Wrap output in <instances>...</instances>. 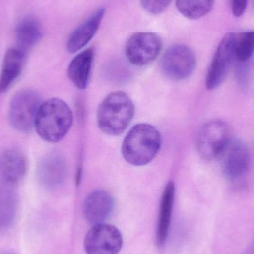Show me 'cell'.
<instances>
[{"mask_svg": "<svg viewBox=\"0 0 254 254\" xmlns=\"http://www.w3.org/2000/svg\"><path fill=\"white\" fill-rule=\"evenodd\" d=\"M235 77L240 87L245 89L249 86L251 80V67L249 61H235Z\"/></svg>", "mask_w": 254, "mask_h": 254, "instance_id": "obj_22", "label": "cell"}, {"mask_svg": "<svg viewBox=\"0 0 254 254\" xmlns=\"http://www.w3.org/2000/svg\"><path fill=\"white\" fill-rule=\"evenodd\" d=\"M249 0H232V12L236 17H240L246 11Z\"/></svg>", "mask_w": 254, "mask_h": 254, "instance_id": "obj_24", "label": "cell"}, {"mask_svg": "<svg viewBox=\"0 0 254 254\" xmlns=\"http://www.w3.org/2000/svg\"><path fill=\"white\" fill-rule=\"evenodd\" d=\"M72 123V111L69 106L59 98H51L42 103L34 128L43 140L56 143L68 134Z\"/></svg>", "mask_w": 254, "mask_h": 254, "instance_id": "obj_1", "label": "cell"}, {"mask_svg": "<svg viewBox=\"0 0 254 254\" xmlns=\"http://www.w3.org/2000/svg\"><path fill=\"white\" fill-rule=\"evenodd\" d=\"M254 54V31L237 33L236 61H249Z\"/></svg>", "mask_w": 254, "mask_h": 254, "instance_id": "obj_21", "label": "cell"}, {"mask_svg": "<svg viewBox=\"0 0 254 254\" xmlns=\"http://www.w3.org/2000/svg\"><path fill=\"white\" fill-rule=\"evenodd\" d=\"M41 104L40 95L34 91L23 90L16 93L9 108V120L13 128L21 132L32 130Z\"/></svg>", "mask_w": 254, "mask_h": 254, "instance_id": "obj_5", "label": "cell"}, {"mask_svg": "<svg viewBox=\"0 0 254 254\" xmlns=\"http://www.w3.org/2000/svg\"><path fill=\"white\" fill-rule=\"evenodd\" d=\"M10 254V253H4V254Z\"/></svg>", "mask_w": 254, "mask_h": 254, "instance_id": "obj_25", "label": "cell"}, {"mask_svg": "<svg viewBox=\"0 0 254 254\" xmlns=\"http://www.w3.org/2000/svg\"><path fill=\"white\" fill-rule=\"evenodd\" d=\"M231 129L223 121L213 120L204 124L198 131L196 149L206 161L219 158L231 140Z\"/></svg>", "mask_w": 254, "mask_h": 254, "instance_id": "obj_4", "label": "cell"}, {"mask_svg": "<svg viewBox=\"0 0 254 254\" xmlns=\"http://www.w3.org/2000/svg\"><path fill=\"white\" fill-rule=\"evenodd\" d=\"M159 131L147 124H140L131 128L122 145V154L127 162L144 166L156 156L161 148Z\"/></svg>", "mask_w": 254, "mask_h": 254, "instance_id": "obj_2", "label": "cell"}, {"mask_svg": "<svg viewBox=\"0 0 254 254\" xmlns=\"http://www.w3.org/2000/svg\"><path fill=\"white\" fill-rule=\"evenodd\" d=\"M13 185H0V231L8 228L13 224L17 210V196Z\"/></svg>", "mask_w": 254, "mask_h": 254, "instance_id": "obj_19", "label": "cell"}, {"mask_svg": "<svg viewBox=\"0 0 254 254\" xmlns=\"http://www.w3.org/2000/svg\"><path fill=\"white\" fill-rule=\"evenodd\" d=\"M237 33H228L218 46L206 77V87L214 90L221 86L236 61Z\"/></svg>", "mask_w": 254, "mask_h": 254, "instance_id": "obj_6", "label": "cell"}, {"mask_svg": "<svg viewBox=\"0 0 254 254\" xmlns=\"http://www.w3.org/2000/svg\"><path fill=\"white\" fill-rule=\"evenodd\" d=\"M123 246L122 233L116 227L101 223L90 228L84 240L86 254H118Z\"/></svg>", "mask_w": 254, "mask_h": 254, "instance_id": "obj_9", "label": "cell"}, {"mask_svg": "<svg viewBox=\"0 0 254 254\" xmlns=\"http://www.w3.org/2000/svg\"><path fill=\"white\" fill-rule=\"evenodd\" d=\"M15 34L17 49L26 54L41 40V25L35 18H23L16 25Z\"/></svg>", "mask_w": 254, "mask_h": 254, "instance_id": "obj_18", "label": "cell"}, {"mask_svg": "<svg viewBox=\"0 0 254 254\" xmlns=\"http://www.w3.org/2000/svg\"><path fill=\"white\" fill-rule=\"evenodd\" d=\"M94 59L92 49H85L74 57L68 68V76L79 89H85L89 84Z\"/></svg>", "mask_w": 254, "mask_h": 254, "instance_id": "obj_16", "label": "cell"}, {"mask_svg": "<svg viewBox=\"0 0 254 254\" xmlns=\"http://www.w3.org/2000/svg\"><path fill=\"white\" fill-rule=\"evenodd\" d=\"M114 209V199L104 190H96L89 194L83 204V215L89 223H104Z\"/></svg>", "mask_w": 254, "mask_h": 254, "instance_id": "obj_11", "label": "cell"}, {"mask_svg": "<svg viewBox=\"0 0 254 254\" xmlns=\"http://www.w3.org/2000/svg\"><path fill=\"white\" fill-rule=\"evenodd\" d=\"M66 171L63 158L56 154L48 155L40 163L39 177L40 182L47 188H55L64 181Z\"/></svg>", "mask_w": 254, "mask_h": 254, "instance_id": "obj_17", "label": "cell"}, {"mask_svg": "<svg viewBox=\"0 0 254 254\" xmlns=\"http://www.w3.org/2000/svg\"><path fill=\"white\" fill-rule=\"evenodd\" d=\"M175 198V185L173 182H169L164 189L160 203L159 216L157 228V244L163 247L167 242L171 223L172 213Z\"/></svg>", "mask_w": 254, "mask_h": 254, "instance_id": "obj_15", "label": "cell"}, {"mask_svg": "<svg viewBox=\"0 0 254 254\" xmlns=\"http://www.w3.org/2000/svg\"><path fill=\"white\" fill-rule=\"evenodd\" d=\"M134 113V104L129 97L123 92H113L100 104L97 122L103 132L119 135L130 125Z\"/></svg>", "mask_w": 254, "mask_h": 254, "instance_id": "obj_3", "label": "cell"}, {"mask_svg": "<svg viewBox=\"0 0 254 254\" xmlns=\"http://www.w3.org/2000/svg\"><path fill=\"white\" fill-rule=\"evenodd\" d=\"M173 0H140L143 10L150 14L157 15L164 12Z\"/></svg>", "mask_w": 254, "mask_h": 254, "instance_id": "obj_23", "label": "cell"}, {"mask_svg": "<svg viewBox=\"0 0 254 254\" xmlns=\"http://www.w3.org/2000/svg\"><path fill=\"white\" fill-rule=\"evenodd\" d=\"M105 13V8L99 7L73 31L66 45L67 50L70 53L81 50L93 38L101 26Z\"/></svg>", "mask_w": 254, "mask_h": 254, "instance_id": "obj_12", "label": "cell"}, {"mask_svg": "<svg viewBox=\"0 0 254 254\" xmlns=\"http://www.w3.org/2000/svg\"><path fill=\"white\" fill-rule=\"evenodd\" d=\"M26 170V158L18 149H6L0 155V176L4 183L10 185L18 183Z\"/></svg>", "mask_w": 254, "mask_h": 254, "instance_id": "obj_13", "label": "cell"}, {"mask_svg": "<svg viewBox=\"0 0 254 254\" xmlns=\"http://www.w3.org/2000/svg\"><path fill=\"white\" fill-rule=\"evenodd\" d=\"M196 56L190 48L176 44L164 52L161 66L164 75L179 81L190 77L196 68Z\"/></svg>", "mask_w": 254, "mask_h": 254, "instance_id": "obj_7", "label": "cell"}, {"mask_svg": "<svg viewBox=\"0 0 254 254\" xmlns=\"http://www.w3.org/2000/svg\"><path fill=\"white\" fill-rule=\"evenodd\" d=\"M25 54L17 48L8 49L4 55L0 72V93L7 92L22 73Z\"/></svg>", "mask_w": 254, "mask_h": 254, "instance_id": "obj_14", "label": "cell"}, {"mask_svg": "<svg viewBox=\"0 0 254 254\" xmlns=\"http://www.w3.org/2000/svg\"><path fill=\"white\" fill-rule=\"evenodd\" d=\"M216 0H176V8L187 19H201L211 11Z\"/></svg>", "mask_w": 254, "mask_h": 254, "instance_id": "obj_20", "label": "cell"}, {"mask_svg": "<svg viewBox=\"0 0 254 254\" xmlns=\"http://www.w3.org/2000/svg\"><path fill=\"white\" fill-rule=\"evenodd\" d=\"M219 158L222 173L230 182H240L249 170L250 154L246 143L240 139H231Z\"/></svg>", "mask_w": 254, "mask_h": 254, "instance_id": "obj_10", "label": "cell"}, {"mask_svg": "<svg viewBox=\"0 0 254 254\" xmlns=\"http://www.w3.org/2000/svg\"><path fill=\"white\" fill-rule=\"evenodd\" d=\"M162 49L161 37L153 32H138L127 40L125 53L133 65L145 66L153 62Z\"/></svg>", "mask_w": 254, "mask_h": 254, "instance_id": "obj_8", "label": "cell"}]
</instances>
